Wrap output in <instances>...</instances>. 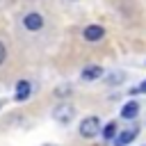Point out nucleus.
Here are the masks:
<instances>
[{
	"mask_svg": "<svg viewBox=\"0 0 146 146\" xmlns=\"http://www.w3.org/2000/svg\"><path fill=\"white\" fill-rule=\"evenodd\" d=\"M100 132V119L98 116H84L80 123V135L82 137H94Z\"/></svg>",
	"mask_w": 146,
	"mask_h": 146,
	"instance_id": "1",
	"label": "nucleus"
},
{
	"mask_svg": "<svg viewBox=\"0 0 146 146\" xmlns=\"http://www.w3.org/2000/svg\"><path fill=\"white\" fill-rule=\"evenodd\" d=\"M23 25H25V30H30V32H39V30L43 27V16L36 14V11H32V14H27V16L23 18Z\"/></svg>",
	"mask_w": 146,
	"mask_h": 146,
	"instance_id": "2",
	"label": "nucleus"
},
{
	"mask_svg": "<svg viewBox=\"0 0 146 146\" xmlns=\"http://www.w3.org/2000/svg\"><path fill=\"white\" fill-rule=\"evenodd\" d=\"M73 114H75L73 105H59V107H55V112H52L55 121H59V123H68V121L73 119Z\"/></svg>",
	"mask_w": 146,
	"mask_h": 146,
	"instance_id": "3",
	"label": "nucleus"
},
{
	"mask_svg": "<svg viewBox=\"0 0 146 146\" xmlns=\"http://www.w3.org/2000/svg\"><path fill=\"white\" fill-rule=\"evenodd\" d=\"M82 36H84V41L94 43V41H100V39L105 36V30H103L100 25H87L84 32H82Z\"/></svg>",
	"mask_w": 146,
	"mask_h": 146,
	"instance_id": "4",
	"label": "nucleus"
},
{
	"mask_svg": "<svg viewBox=\"0 0 146 146\" xmlns=\"http://www.w3.org/2000/svg\"><path fill=\"white\" fill-rule=\"evenodd\" d=\"M137 132H139V128H130V130H123V132H119L116 137H114V146H128L135 137H137Z\"/></svg>",
	"mask_w": 146,
	"mask_h": 146,
	"instance_id": "5",
	"label": "nucleus"
},
{
	"mask_svg": "<svg viewBox=\"0 0 146 146\" xmlns=\"http://www.w3.org/2000/svg\"><path fill=\"white\" fill-rule=\"evenodd\" d=\"M30 94H32V84H30L27 80H21V82L16 84L14 98H16V100H25V98H30Z\"/></svg>",
	"mask_w": 146,
	"mask_h": 146,
	"instance_id": "6",
	"label": "nucleus"
},
{
	"mask_svg": "<svg viewBox=\"0 0 146 146\" xmlns=\"http://www.w3.org/2000/svg\"><path fill=\"white\" fill-rule=\"evenodd\" d=\"M137 114H139V105H137V100L125 103V105H123V110H121V116H123V119H128V121H130V119H135Z\"/></svg>",
	"mask_w": 146,
	"mask_h": 146,
	"instance_id": "7",
	"label": "nucleus"
},
{
	"mask_svg": "<svg viewBox=\"0 0 146 146\" xmlns=\"http://www.w3.org/2000/svg\"><path fill=\"white\" fill-rule=\"evenodd\" d=\"M80 75H82V80L91 82V80H98V78L103 75V68H100V66H87V68H84Z\"/></svg>",
	"mask_w": 146,
	"mask_h": 146,
	"instance_id": "8",
	"label": "nucleus"
},
{
	"mask_svg": "<svg viewBox=\"0 0 146 146\" xmlns=\"http://www.w3.org/2000/svg\"><path fill=\"white\" fill-rule=\"evenodd\" d=\"M103 137H105V139H114V137H116V123H114V121H110V123L103 128Z\"/></svg>",
	"mask_w": 146,
	"mask_h": 146,
	"instance_id": "9",
	"label": "nucleus"
},
{
	"mask_svg": "<svg viewBox=\"0 0 146 146\" xmlns=\"http://www.w3.org/2000/svg\"><path fill=\"white\" fill-rule=\"evenodd\" d=\"M5 59H7V48H5V43L0 41V64H5Z\"/></svg>",
	"mask_w": 146,
	"mask_h": 146,
	"instance_id": "10",
	"label": "nucleus"
},
{
	"mask_svg": "<svg viewBox=\"0 0 146 146\" xmlns=\"http://www.w3.org/2000/svg\"><path fill=\"white\" fill-rule=\"evenodd\" d=\"M130 94H146V80H144V82H141V84H139L137 89H132Z\"/></svg>",
	"mask_w": 146,
	"mask_h": 146,
	"instance_id": "11",
	"label": "nucleus"
},
{
	"mask_svg": "<svg viewBox=\"0 0 146 146\" xmlns=\"http://www.w3.org/2000/svg\"><path fill=\"white\" fill-rule=\"evenodd\" d=\"M46 146H55V144H46Z\"/></svg>",
	"mask_w": 146,
	"mask_h": 146,
	"instance_id": "12",
	"label": "nucleus"
},
{
	"mask_svg": "<svg viewBox=\"0 0 146 146\" xmlns=\"http://www.w3.org/2000/svg\"><path fill=\"white\" fill-rule=\"evenodd\" d=\"M0 107H2V103H0Z\"/></svg>",
	"mask_w": 146,
	"mask_h": 146,
	"instance_id": "13",
	"label": "nucleus"
}]
</instances>
